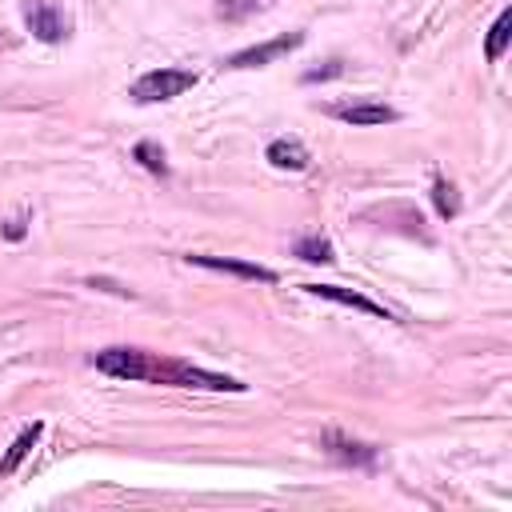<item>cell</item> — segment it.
I'll use <instances>...</instances> for the list:
<instances>
[{"instance_id": "cell-1", "label": "cell", "mask_w": 512, "mask_h": 512, "mask_svg": "<svg viewBox=\"0 0 512 512\" xmlns=\"http://www.w3.org/2000/svg\"><path fill=\"white\" fill-rule=\"evenodd\" d=\"M148 380H168V384H184V388H212V392H244L240 380L208 372V368H192V364H152Z\"/></svg>"}, {"instance_id": "cell-2", "label": "cell", "mask_w": 512, "mask_h": 512, "mask_svg": "<svg viewBox=\"0 0 512 512\" xmlns=\"http://www.w3.org/2000/svg\"><path fill=\"white\" fill-rule=\"evenodd\" d=\"M196 84L192 72L184 68H156V72H144L136 84H132V100L140 104H160V100H172L180 92H188Z\"/></svg>"}, {"instance_id": "cell-3", "label": "cell", "mask_w": 512, "mask_h": 512, "mask_svg": "<svg viewBox=\"0 0 512 512\" xmlns=\"http://www.w3.org/2000/svg\"><path fill=\"white\" fill-rule=\"evenodd\" d=\"M92 364L116 380H148V372H152V360L140 348H104V352H96Z\"/></svg>"}, {"instance_id": "cell-4", "label": "cell", "mask_w": 512, "mask_h": 512, "mask_svg": "<svg viewBox=\"0 0 512 512\" xmlns=\"http://www.w3.org/2000/svg\"><path fill=\"white\" fill-rule=\"evenodd\" d=\"M300 32H288V36H276V40H268V44H252V48H244V52H236V56H228L224 60V68H264L268 60H276V56H284V52H292V48H300Z\"/></svg>"}, {"instance_id": "cell-5", "label": "cell", "mask_w": 512, "mask_h": 512, "mask_svg": "<svg viewBox=\"0 0 512 512\" xmlns=\"http://www.w3.org/2000/svg\"><path fill=\"white\" fill-rule=\"evenodd\" d=\"M192 264H200V268H212V272H232V276H244V280H260V284H272L276 280V272L272 268H264V264H248V260H228V256H204V252H196V256H188Z\"/></svg>"}, {"instance_id": "cell-6", "label": "cell", "mask_w": 512, "mask_h": 512, "mask_svg": "<svg viewBox=\"0 0 512 512\" xmlns=\"http://www.w3.org/2000/svg\"><path fill=\"white\" fill-rule=\"evenodd\" d=\"M312 296H324V300H336V304H348V308H360V312H372V316H384L388 320V312L376 304V300H368V296H360V292H352V288H336V284H304Z\"/></svg>"}, {"instance_id": "cell-7", "label": "cell", "mask_w": 512, "mask_h": 512, "mask_svg": "<svg viewBox=\"0 0 512 512\" xmlns=\"http://www.w3.org/2000/svg\"><path fill=\"white\" fill-rule=\"evenodd\" d=\"M268 160H272V168H284V172H300L304 164H308V148L300 144V140H272L268 144Z\"/></svg>"}, {"instance_id": "cell-8", "label": "cell", "mask_w": 512, "mask_h": 512, "mask_svg": "<svg viewBox=\"0 0 512 512\" xmlns=\"http://www.w3.org/2000/svg\"><path fill=\"white\" fill-rule=\"evenodd\" d=\"M336 116H340L344 124H356V128H364V124H388V120H396V112H392L388 104H348V108H336Z\"/></svg>"}, {"instance_id": "cell-9", "label": "cell", "mask_w": 512, "mask_h": 512, "mask_svg": "<svg viewBox=\"0 0 512 512\" xmlns=\"http://www.w3.org/2000/svg\"><path fill=\"white\" fill-rule=\"evenodd\" d=\"M36 440H40V424H32V428H24L16 440H12V448H8V456L0 460V472H16L20 468V460L36 448Z\"/></svg>"}, {"instance_id": "cell-10", "label": "cell", "mask_w": 512, "mask_h": 512, "mask_svg": "<svg viewBox=\"0 0 512 512\" xmlns=\"http://www.w3.org/2000/svg\"><path fill=\"white\" fill-rule=\"evenodd\" d=\"M508 36H512V12H500V16H496V24H492V32H488L484 56H488V60H500V56H504V48H508Z\"/></svg>"}, {"instance_id": "cell-11", "label": "cell", "mask_w": 512, "mask_h": 512, "mask_svg": "<svg viewBox=\"0 0 512 512\" xmlns=\"http://www.w3.org/2000/svg\"><path fill=\"white\" fill-rule=\"evenodd\" d=\"M28 28H32V32L40 36V40H48V44L64 36V20H60L56 12H48V8H40V12H32V16H28Z\"/></svg>"}, {"instance_id": "cell-12", "label": "cell", "mask_w": 512, "mask_h": 512, "mask_svg": "<svg viewBox=\"0 0 512 512\" xmlns=\"http://www.w3.org/2000/svg\"><path fill=\"white\" fill-rule=\"evenodd\" d=\"M296 252H300L304 260H312V264H328V260H332V244H328L324 236H308V240H300Z\"/></svg>"}, {"instance_id": "cell-13", "label": "cell", "mask_w": 512, "mask_h": 512, "mask_svg": "<svg viewBox=\"0 0 512 512\" xmlns=\"http://www.w3.org/2000/svg\"><path fill=\"white\" fill-rule=\"evenodd\" d=\"M136 160L148 168V172H164L168 164H164V152L152 144V140H144V144H136Z\"/></svg>"}, {"instance_id": "cell-14", "label": "cell", "mask_w": 512, "mask_h": 512, "mask_svg": "<svg viewBox=\"0 0 512 512\" xmlns=\"http://www.w3.org/2000/svg\"><path fill=\"white\" fill-rule=\"evenodd\" d=\"M452 192H456L452 184L436 180V208H440V216H452V212H456V196H452Z\"/></svg>"}, {"instance_id": "cell-15", "label": "cell", "mask_w": 512, "mask_h": 512, "mask_svg": "<svg viewBox=\"0 0 512 512\" xmlns=\"http://www.w3.org/2000/svg\"><path fill=\"white\" fill-rule=\"evenodd\" d=\"M340 72H344V68H340V64H336V60H332V64H328V68H312V72H304V80H308V84H312V80H328V76H340Z\"/></svg>"}]
</instances>
